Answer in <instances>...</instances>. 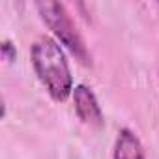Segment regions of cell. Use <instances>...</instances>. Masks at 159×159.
<instances>
[{"label": "cell", "mask_w": 159, "mask_h": 159, "mask_svg": "<svg viewBox=\"0 0 159 159\" xmlns=\"http://www.w3.org/2000/svg\"><path fill=\"white\" fill-rule=\"evenodd\" d=\"M32 64L38 79L52 96V99L64 101L73 92V81H71L66 54L52 38L41 36L34 41Z\"/></svg>", "instance_id": "1"}, {"label": "cell", "mask_w": 159, "mask_h": 159, "mask_svg": "<svg viewBox=\"0 0 159 159\" xmlns=\"http://www.w3.org/2000/svg\"><path fill=\"white\" fill-rule=\"evenodd\" d=\"M38 10L41 13L43 21L47 23V26L54 32V36L83 64H90V56H88L86 45H84L81 34L77 32L73 21L69 19L64 4H60V2H39Z\"/></svg>", "instance_id": "2"}, {"label": "cell", "mask_w": 159, "mask_h": 159, "mask_svg": "<svg viewBox=\"0 0 159 159\" xmlns=\"http://www.w3.org/2000/svg\"><path fill=\"white\" fill-rule=\"evenodd\" d=\"M73 101H75V111L83 122L92 124V125H101L103 114H101V109L94 92L88 86L77 84L73 88Z\"/></svg>", "instance_id": "3"}, {"label": "cell", "mask_w": 159, "mask_h": 159, "mask_svg": "<svg viewBox=\"0 0 159 159\" xmlns=\"http://www.w3.org/2000/svg\"><path fill=\"white\" fill-rule=\"evenodd\" d=\"M114 159H146L144 150L137 135L129 129H122L114 146Z\"/></svg>", "instance_id": "4"}, {"label": "cell", "mask_w": 159, "mask_h": 159, "mask_svg": "<svg viewBox=\"0 0 159 159\" xmlns=\"http://www.w3.org/2000/svg\"><path fill=\"white\" fill-rule=\"evenodd\" d=\"M2 56H4V60H8V62L15 60V49L11 47L10 41H4V43H2Z\"/></svg>", "instance_id": "5"}]
</instances>
